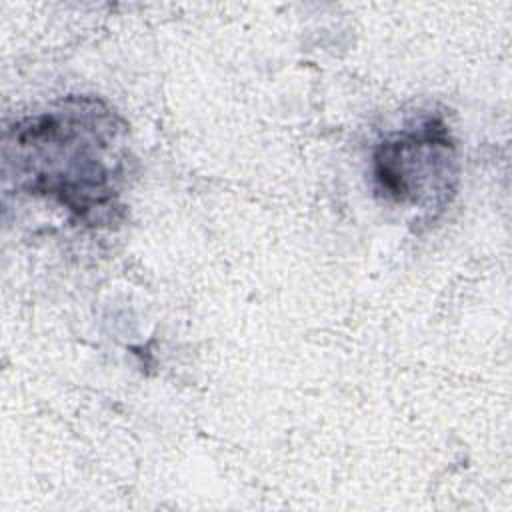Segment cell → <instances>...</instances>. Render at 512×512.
<instances>
[{
	"mask_svg": "<svg viewBox=\"0 0 512 512\" xmlns=\"http://www.w3.org/2000/svg\"><path fill=\"white\" fill-rule=\"evenodd\" d=\"M126 124L100 98L68 96L20 118L4 136V176L86 226H114L124 206Z\"/></svg>",
	"mask_w": 512,
	"mask_h": 512,
	"instance_id": "obj_1",
	"label": "cell"
},
{
	"mask_svg": "<svg viewBox=\"0 0 512 512\" xmlns=\"http://www.w3.org/2000/svg\"><path fill=\"white\" fill-rule=\"evenodd\" d=\"M372 182L384 200L442 210L458 182V152L448 124L428 116L386 136L372 152Z\"/></svg>",
	"mask_w": 512,
	"mask_h": 512,
	"instance_id": "obj_2",
	"label": "cell"
}]
</instances>
